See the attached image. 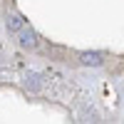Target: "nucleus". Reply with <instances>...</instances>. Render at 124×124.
Returning <instances> with one entry per match:
<instances>
[{"instance_id":"f257e3e1","label":"nucleus","mask_w":124,"mask_h":124,"mask_svg":"<svg viewBox=\"0 0 124 124\" xmlns=\"http://www.w3.org/2000/svg\"><path fill=\"white\" fill-rule=\"evenodd\" d=\"M15 35H17V40H20V45H23V47H35V45H37V35H35V30L30 27L27 23L20 27Z\"/></svg>"},{"instance_id":"f03ea898","label":"nucleus","mask_w":124,"mask_h":124,"mask_svg":"<svg viewBox=\"0 0 124 124\" xmlns=\"http://www.w3.org/2000/svg\"><path fill=\"white\" fill-rule=\"evenodd\" d=\"M79 60H82V65H89V67H99L102 62H104L99 52H82Z\"/></svg>"},{"instance_id":"7ed1b4c3","label":"nucleus","mask_w":124,"mask_h":124,"mask_svg":"<svg viewBox=\"0 0 124 124\" xmlns=\"http://www.w3.org/2000/svg\"><path fill=\"white\" fill-rule=\"evenodd\" d=\"M23 25H25V20H23V17H20L17 13H10V17H8V30H10V32H17Z\"/></svg>"}]
</instances>
